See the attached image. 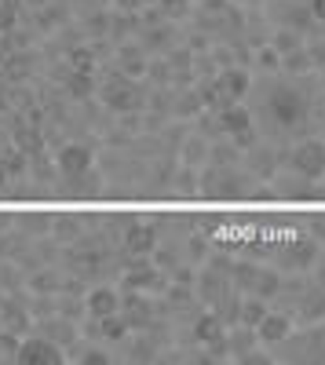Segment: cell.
<instances>
[{"label":"cell","mask_w":325,"mask_h":365,"mask_svg":"<svg viewBox=\"0 0 325 365\" xmlns=\"http://www.w3.org/2000/svg\"><path fill=\"white\" fill-rule=\"evenodd\" d=\"M274 259L282 270H292V274H307L314 263H318V237L314 234H296L289 245L274 249Z\"/></svg>","instance_id":"cell-6"},{"label":"cell","mask_w":325,"mask_h":365,"mask_svg":"<svg viewBox=\"0 0 325 365\" xmlns=\"http://www.w3.org/2000/svg\"><path fill=\"white\" fill-rule=\"evenodd\" d=\"M4 187H8V168L0 165V190H4Z\"/></svg>","instance_id":"cell-30"},{"label":"cell","mask_w":325,"mask_h":365,"mask_svg":"<svg viewBox=\"0 0 325 365\" xmlns=\"http://www.w3.org/2000/svg\"><path fill=\"white\" fill-rule=\"evenodd\" d=\"M307 8H311L314 22H318V26H325V0H307Z\"/></svg>","instance_id":"cell-28"},{"label":"cell","mask_w":325,"mask_h":365,"mask_svg":"<svg viewBox=\"0 0 325 365\" xmlns=\"http://www.w3.org/2000/svg\"><path fill=\"white\" fill-rule=\"evenodd\" d=\"M154 8L161 11V19L180 22V19H190L194 15V0H154Z\"/></svg>","instance_id":"cell-22"},{"label":"cell","mask_w":325,"mask_h":365,"mask_svg":"<svg viewBox=\"0 0 325 365\" xmlns=\"http://www.w3.org/2000/svg\"><path fill=\"white\" fill-rule=\"evenodd\" d=\"M15 285H19V274H15L11 267H4V263H0V289L8 292V289H15Z\"/></svg>","instance_id":"cell-27"},{"label":"cell","mask_w":325,"mask_h":365,"mask_svg":"<svg viewBox=\"0 0 325 365\" xmlns=\"http://www.w3.org/2000/svg\"><path fill=\"white\" fill-rule=\"evenodd\" d=\"M117 63H121V73H146V51L139 44H125L121 55H117Z\"/></svg>","instance_id":"cell-21"},{"label":"cell","mask_w":325,"mask_h":365,"mask_svg":"<svg viewBox=\"0 0 325 365\" xmlns=\"http://www.w3.org/2000/svg\"><path fill=\"white\" fill-rule=\"evenodd\" d=\"M314 270H318V278H314V282H318V285L325 289V252L318 256V263H314Z\"/></svg>","instance_id":"cell-29"},{"label":"cell","mask_w":325,"mask_h":365,"mask_svg":"<svg viewBox=\"0 0 325 365\" xmlns=\"http://www.w3.org/2000/svg\"><path fill=\"white\" fill-rule=\"evenodd\" d=\"M274 361H325V322L318 325H304L300 336H289L282 344H274Z\"/></svg>","instance_id":"cell-3"},{"label":"cell","mask_w":325,"mask_h":365,"mask_svg":"<svg viewBox=\"0 0 325 365\" xmlns=\"http://www.w3.org/2000/svg\"><path fill=\"white\" fill-rule=\"evenodd\" d=\"M304 41H307V37H304V34H296V29H285V26H278L274 34H271V41H267V44H271L278 55H289V51L304 48Z\"/></svg>","instance_id":"cell-20"},{"label":"cell","mask_w":325,"mask_h":365,"mask_svg":"<svg viewBox=\"0 0 325 365\" xmlns=\"http://www.w3.org/2000/svg\"><path fill=\"white\" fill-rule=\"evenodd\" d=\"M58 179H63V194H66V197L92 201V197L103 194V179H99L96 168H88V172H81V175H58Z\"/></svg>","instance_id":"cell-13"},{"label":"cell","mask_w":325,"mask_h":365,"mask_svg":"<svg viewBox=\"0 0 325 365\" xmlns=\"http://www.w3.org/2000/svg\"><path fill=\"white\" fill-rule=\"evenodd\" d=\"M249 96H256L252 120L256 128L267 132V143L289 146L311 132H318V117H321V84L311 73H267V81H252Z\"/></svg>","instance_id":"cell-1"},{"label":"cell","mask_w":325,"mask_h":365,"mask_svg":"<svg viewBox=\"0 0 325 365\" xmlns=\"http://www.w3.org/2000/svg\"><path fill=\"white\" fill-rule=\"evenodd\" d=\"M278 285H282V274L274 270V267H259V278H256V285H252V292L256 296H263V299H274V292H278Z\"/></svg>","instance_id":"cell-23"},{"label":"cell","mask_w":325,"mask_h":365,"mask_svg":"<svg viewBox=\"0 0 325 365\" xmlns=\"http://www.w3.org/2000/svg\"><path fill=\"white\" fill-rule=\"evenodd\" d=\"M150 4H154V0H143V8H150Z\"/></svg>","instance_id":"cell-32"},{"label":"cell","mask_w":325,"mask_h":365,"mask_svg":"<svg viewBox=\"0 0 325 365\" xmlns=\"http://www.w3.org/2000/svg\"><path fill=\"white\" fill-rule=\"evenodd\" d=\"M259 179L242 165H201L197 168V194L212 201H245L256 197Z\"/></svg>","instance_id":"cell-2"},{"label":"cell","mask_w":325,"mask_h":365,"mask_svg":"<svg viewBox=\"0 0 325 365\" xmlns=\"http://www.w3.org/2000/svg\"><path fill=\"white\" fill-rule=\"evenodd\" d=\"M37 332H41V336H48V340H55L63 351L77 344V329H73V322H70V318H63L58 311H55V314H48V318H41Z\"/></svg>","instance_id":"cell-14"},{"label":"cell","mask_w":325,"mask_h":365,"mask_svg":"<svg viewBox=\"0 0 325 365\" xmlns=\"http://www.w3.org/2000/svg\"><path fill=\"white\" fill-rule=\"evenodd\" d=\"M99 96H103V103H106L110 110H117V113L146 110V88H143L135 77L121 73V70L113 73V81H106V84L99 88Z\"/></svg>","instance_id":"cell-5"},{"label":"cell","mask_w":325,"mask_h":365,"mask_svg":"<svg viewBox=\"0 0 325 365\" xmlns=\"http://www.w3.org/2000/svg\"><path fill=\"white\" fill-rule=\"evenodd\" d=\"M223 332H227V325L220 322L216 311H197V318H194V344L212 347V344L223 340Z\"/></svg>","instance_id":"cell-16"},{"label":"cell","mask_w":325,"mask_h":365,"mask_svg":"<svg viewBox=\"0 0 325 365\" xmlns=\"http://www.w3.org/2000/svg\"><path fill=\"white\" fill-rule=\"evenodd\" d=\"M55 165H58V175H81L88 168H96V158L84 143H66L63 150H58Z\"/></svg>","instance_id":"cell-10"},{"label":"cell","mask_w":325,"mask_h":365,"mask_svg":"<svg viewBox=\"0 0 325 365\" xmlns=\"http://www.w3.org/2000/svg\"><path fill=\"white\" fill-rule=\"evenodd\" d=\"M113 311H121V292H117L113 285H96L84 296V314L88 318H106Z\"/></svg>","instance_id":"cell-12"},{"label":"cell","mask_w":325,"mask_h":365,"mask_svg":"<svg viewBox=\"0 0 325 365\" xmlns=\"http://www.w3.org/2000/svg\"><path fill=\"white\" fill-rule=\"evenodd\" d=\"M318 322H325V289L311 282L292 307V325H318Z\"/></svg>","instance_id":"cell-9"},{"label":"cell","mask_w":325,"mask_h":365,"mask_svg":"<svg viewBox=\"0 0 325 365\" xmlns=\"http://www.w3.org/2000/svg\"><path fill=\"white\" fill-rule=\"evenodd\" d=\"M238 361H242V365H271V361H274V354H267V351H259V344H256V347H252L249 354H242Z\"/></svg>","instance_id":"cell-26"},{"label":"cell","mask_w":325,"mask_h":365,"mask_svg":"<svg viewBox=\"0 0 325 365\" xmlns=\"http://www.w3.org/2000/svg\"><path fill=\"white\" fill-rule=\"evenodd\" d=\"M282 150V168H292L307 179H325V139L318 135H304L289 146H278Z\"/></svg>","instance_id":"cell-4"},{"label":"cell","mask_w":325,"mask_h":365,"mask_svg":"<svg viewBox=\"0 0 325 365\" xmlns=\"http://www.w3.org/2000/svg\"><path fill=\"white\" fill-rule=\"evenodd\" d=\"M292 332V318L285 314V311H267L259 318V325H256V336H259V344L263 347H274V344H282L285 336Z\"/></svg>","instance_id":"cell-11"},{"label":"cell","mask_w":325,"mask_h":365,"mask_svg":"<svg viewBox=\"0 0 325 365\" xmlns=\"http://www.w3.org/2000/svg\"><path fill=\"white\" fill-rule=\"evenodd\" d=\"M180 161L187 168H201L205 161H209V139H205V135H187L183 150H180Z\"/></svg>","instance_id":"cell-17"},{"label":"cell","mask_w":325,"mask_h":365,"mask_svg":"<svg viewBox=\"0 0 325 365\" xmlns=\"http://www.w3.org/2000/svg\"><path fill=\"white\" fill-rule=\"evenodd\" d=\"M15 361L19 365H58V361H66V351L58 347L55 340L48 336H26L19 340V351H15Z\"/></svg>","instance_id":"cell-7"},{"label":"cell","mask_w":325,"mask_h":365,"mask_svg":"<svg viewBox=\"0 0 325 365\" xmlns=\"http://www.w3.org/2000/svg\"><path fill=\"white\" fill-rule=\"evenodd\" d=\"M161 241V227L158 223H143V220H132L125 227V237H121V249L128 256H150Z\"/></svg>","instance_id":"cell-8"},{"label":"cell","mask_w":325,"mask_h":365,"mask_svg":"<svg viewBox=\"0 0 325 365\" xmlns=\"http://www.w3.org/2000/svg\"><path fill=\"white\" fill-rule=\"evenodd\" d=\"M223 344H227V358H234L238 361L242 354H249L256 344H259V336H256V329L252 325H227V332H223Z\"/></svg>","instance_id":"cell-15"},{"label":"cell","mask_w":325,"mask_h":365,"mask_svg":"<svg viewBox=\"0 0 325 365\" xmlns=\"http://www.w3.org/2000/svg\"><path fill=\"white\" fill-rule=\"evenodd\" d=\"M321 106H325V88H321Z\"/></svg>","instance_id":"cell-33"},{"label":"cell","mask_w":325,"mask_h":365,"mask_svg":"<svg viewBox=\"0 0 325 365\" xmlns=\"http://www.w3.org/2000/svg\"><path fill=\"white\" fill-rule=\"evenodd\" d=\"M0 325H4V329H11V332H19V336H22V332L29 329V314L19 307V296L0 303Z\"/></svg>","instance_id":"cell-19"},{"label":"cell","mask_w":325,"mask_h":365,"mask_svg":"<svg viewBox=\"0 0 325 365\" xmlns=\"http://www.w3.org/2000/svg\"><path fill=\"white\" fill-rule=\"evenodd\" d=\"M271 311V303L263 299V296H256V292H242V311H238V322L242 325H259V318Z\"/></svg>","instance_id":"cell-18"},{"label":"cell","mask_w":325,"mask_h":365,"mask_svg":"<svg viewBox=\"0 0 325 365\" xmlns=\"http://www.w3.org/2000/svg\"><path fill=\"white\" fill-rule=\"evenodd\" d=\"M22 4H29V8H44L48 0H22Z\"/></svg>","instance_id":"cell-31"},{"label":"cell","mask_w":325,"mask_h":365,"mask_svg":"<svg viewBox=\"0 0 325 365\" xmlns=\"http://www.w3.org/2000/svg\"><path fill=\"white\" fill-rule=\"evenodd\" d=\"M19 26V0H0V37Z\"/></svg>","instance_id":"cell-24"},{"label":"cell","mask_w":325,"mask_h":365,"mask_svg":"<svg viewBox=\"0 0 325 365\" xmlns=\"http://www.w3.org/2000/svg\"><path fill=\"white\" fill-rule=\"evenodd\" d=\"M256 66H259V70H267V73H274V70H282V55H278L271 44H259V51H256Z\"/></svg>","instance_id":"cell-25"}]
</instances>
